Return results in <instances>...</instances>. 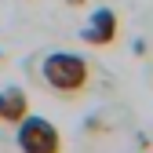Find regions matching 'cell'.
I'll list each match as a JSON object with an SVG mask.
<instances>
[{
	"label": "cell",
	"instance_id": "2",
	"mask_svg": "<svg viewBox=\"0 0 153 153\" xmlns=\"http://www.w3.org/2000/svg\"><path fill=\"white\" fill-rule=\"evenodd\" d=\"M15 142L22 153H62V131L55 128L48 117H29L15 124Z\"/></svg>",
	"mask_w": 153,
	"mask_h": 153
},
{
	"label": "cell",
	"instance_id": "6",
	"mask_svg": "<svg viewBox=\"0 0 153 153\" xmlns=\"http://www.w3.org/2000/svg\"><path fill=\"white\" fill-rule=\"evenodd\" d=\"M0 62H4V51H0Z\"/></svg>",
	"mask_w": 153,
	"mask_h": 153
},
{
	"label": "cell",
	"instance_id": "4",
	"mask_svg": "<svg viewBox=\"0 0 153 153\" xmlns=\"http://www.w3.org/2000/svg\"><path fill=\"white\" fill-rule=\"evenodd\" d=\"M26 117H29V95L22 88H0V124L15 128Z\"/></svg>",
	"mask_w": 153,
	"mask_h": 153
},
{
	"label": "cell",
	"instance_id": "5",
	"mask_svg": "<svg viewBox=\"0 0 153 153\" xmlns=\"http://www.w3.org/2000/svg\"><path fill=\"white\" fill-rule=\"evenodd\" d=\"M66 4H69V7H84L88 0H66Z\"/></svg>",
	"mask_w": 153,
	"mask_h": 153
},
{
	"label": "cell",
	"instance_id": "1",
	"mask_svg": "<svg viewBox=\"0 0 153 153\" xmlns=\"http://www.w3.org/2000/svg\"><path fill=\"white\" fill-rule=\"evenodd\" d=\"M40 80L55 99L76 102L91 88V62L84 55H73V51H51L40 59Z\"/></svg>",
	"mask_w": 153,
	"mask_h": 153
},
{
	"label": "cell",
	"instance_id": "3",
	"mask_svg": "<svg viewBox=\"0 0 153 153\" xmlns=\"http://www.w3.org/2000/svg\"><path fill=\"white\" fill-rule=\"evenodd\" d=\"M80 40L88 48H113L120 40V15L113 7H95L88 26L80 29Z\"/></svg>",
	"mask_w": 153,
	"mask_h": 153
}]
</instances>
